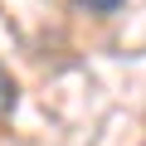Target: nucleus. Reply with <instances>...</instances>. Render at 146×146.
<instances>
[{
	"label": "nucleus",
	"mask_w": 146,
	"mask_h": 146,
	"mask_svg": "<svg viewBox=\"0 0 146 146\" xmlns=\"http://www.w3.org/2000/svg\"><path fill=\"white\" fill-rule=\"evenodd\" d=\"M78 5H83L88 15H117V10L127 5V0H78Z\"/></svg>",
	"instance_id": "nucleus-2"
},
{
	"label": "nucleus",
	"mask_w": 146,
	"mask_h": 146,
	"mask_svg": "<svg viewBox=\"0 0 146 146\" xmlns=\"http://www.w3.org/2000/svg\"><path fill=\"white\" fill-rule=\"evenodd\" d=\"M15 107H20V83L10 78V68L0 63V117H10Z\"/></svg>",
	"instance_id": "nucleus-1"
}]
</instances>
